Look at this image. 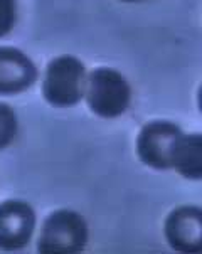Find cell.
<instances>
[{"label":"cell","mask_w":202,"mask_h":254,"mask_svg":"<svg viewBox=\"0 0 202 254\" xmlns=\"http://www.w3.org/2000/svg\"><path fill=\"white\" fill-rule=\"evenodd\" d=\"M84 98L89 110L101 118H117L128 110L132 89L125 76L111 67H98L86 76Z\"/></svg>","instance_id":"cell-1"},{"label":"cell","mask_w":202,"mask_h":254,"mask_svg":"<svg viewBox=\"0 0 202 254\" xmlns=\"http://www.w3.org/2000/svg\"><path fill=\"white\" fill-rule=\"evenodd\" d=\"M88 243V224L81 214L59 209L46 217L37 239V251L46 254L81 253Z\"/></svg>","instance_id":"cell-2"},{"label":"cell","mask_w":202,"mask_h":254,"mask_svg":"<svg viewBox=\"0 0 202 254\" xmlns=\"http://www.w3.org/2000/svg\"><path fill=\"white\" fill-rule=\"evenodd\" d=\"M84 64L72 56H59L47 64L42 81L46 101L58 108L74 106L84 98Z\"/></svg>","instance_id":"cell-3"},{"label":"cell","mask_w":202,"mask_h":254,"mask_svg":"<svg viewBox=\"0 0 202 254\" xmlns=\"http://www.w3.org/2000/svg\"><path fill=\"white\" fill-rule=\"evenodd\" d=\"M182 130L170 122H152L145 125L136 138V153L147 167L155 170H169L174 146Z\"/></svg>","instance_id":"cell-4"},{"label":"cell","mask_w":202,"mask_h":254,"mask_svg":"<svg viewBox=\"0 0 202 254\" xmlns=\"http://www.w3.org/2000/svg\"><path fill=\"white\" fill-rule=\"evenodd\" d=\"M36 229V212L27 202L5 200L0 204V249L19 251L27 246Z\"/></svg>","instance_id":"cell-5"},{"label":"cell","mask_w":202,"mask_h":254,"mask_svg":"<svg viewBox=\"0 0 202 254\" xmlns=\"http://www.w3.org/2000/svg\"><path fill=\"white\" fill-rule=\"evenodd\" d=\"M165 238L179 253L202 251V210L196 205H182L172 210L165 221Z\"/></svg>","instance_id":"cell-6"},{"label":"cell","mask_w":202,"mask_h":254,"mask_svg":"<svg viewBox=\"0 0 202 254\" xmlns=\"http://www.w3.org/2000/svg\"><path fill=\"white\" fill-rule=\"evenodd\" d=\"M36 79L37 69L27 54L15 47H0V94L22 93Z\"/></svg>","instance_id":"cell-7"},{"label":"cell","mask_w":202,"mask_h":254,"mask_svg":"<svg viewBox=\"0 0 202 254\" xmlns=\"http://www.w3.org/2000/svg\"><path fill=\"white\" fill-rule=\"evenodd\" d=\"M170 169L182 177L201 180L202 177V136L201 133H182L172 153Z\"/></svg>","instance_id":"cell-8"},{"label":"cell","mask_w":202,"mask_h":254,"mask_svg":"<svg viewBox=\"0 0 202 254\" xmlns=\"http://www.w3.org/2000/svg\"><path fill=\"white\" fill-rule=\"evenodd\" d=\"M17 135V116L8 105L0 103V150L7 148Z\"/></svg>","instance_id":"cell-9"},{"label":"cell","mask_w":202,"mask_h":254,"mask_svg":"<svg viewBox=\"0 0 202 254\" xmlns=\"http://www.w3.org/2000/svg\"><path fill=\"white\" fill-rule=\"evenodd\" d=\"M17 19L15 0H0V37L7 36L14 29Z\"/></svg>","instance_id":"cell-10"},{"label":"cell","mask_w":202,"mask_h":254,"mask_svg":"<svg viewBox=\"0 0 202 254\" xmlns=\"http://www.w3.org/2000/svg\"><path fill=\"white\" fill-rule=\"evenodd\" d=\"M122 2H140V0H122Z\"/></svg>","instance_id":"cell-11"}]
</instances>
